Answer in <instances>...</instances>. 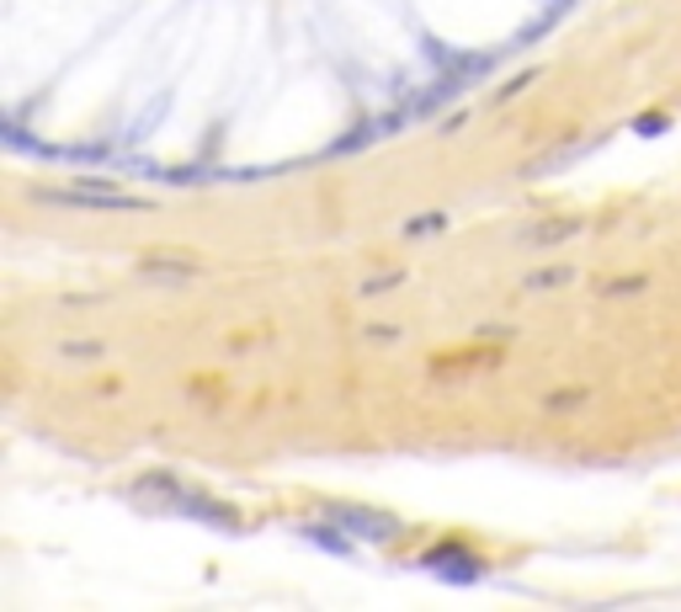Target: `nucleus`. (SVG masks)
Here are the masks:
<instances>
[{"label": "nucleus", "instance_id": "8", "mask_svg": "<svg viewBox=\"0 0 681 612\" xmlns=\"http://www.w3.org/2000/svg\"><path fill=\"white\" fill-rule=\"evenodd\" d=\"M384 287H400V272H384V278H367L362 293H384Z\"/></svg>", "mask_w": 681, "mask_h": 612}, {"label": "nucleus", "instance_id": "6", "mask_svg": "<svg viewBox=\"0 0 681 612\" xmlns=\"http://www.w3.org/2000/svg\"><path fill=\"white\" fill-rule=\"evenodd\" d=\"M570 278H575L570 267H554V272H532V278H527V287H564Z\"/></svg>", "mask_w": 681, "mask_h": 612}, {"label": "nucleus", "instance_id": "7", "mask_svg": "<svg viewBox=\"0 0 681 612\" xmlns=\"http://www.w3.org/2000/svg\"><path fill=\"white\" fill-rule=\"evenodd\" d=\"M580 400H586L580 389H560V395H549L543 405H549V410H575V405H580Z\"/></svg>", "mask_w": 681, "mask_h": 612}, {"label": "nucleus", "instance_id": "2", "mask_svg": "<svg viewBox=\"0 0 681 612\" xmlns=\"http://www.w3.org/2000/svg\"><path fill=\"white\" fill-rule=\"evenodd\" d=\"M330 517H336L347 532L367 538V543H384V538H395V532H400L395 517H384V511H362V506H330Z\"/></svg>", "mask_w": 681, "mask_h": 612}, {"label": "nucleus", "instance_id": "9", "mask_svg": "<svg viewBox=\"0 0 681 612\" xmlns=\"http://www.w3.org/2000/svg\"><path fill=\"white\" fill-rule=\"evenodd\" d=\"M395 336H400L395 326H367V341H395Z\"/></svg>", "mask_w": 681, "mask_h": 612}, {"label": "nucleus", "instance_id": "1", "mask_svg": "<svg viewBox=\"0 0 681 612\" xmlns=\"http://www.w3.org/2000/svg\"><path fill=\"white\" fill-rule=\"evenodd\" d=\"M38 203H54V208H102V213H144L150 198L139 192H107L102 181L91 187H38Z\"/></svg>", "mask_w": 681, "mask_h": 612}, {"label": "nucleus", "instance_id": "10", "mask_svg": "<svg viewBox=\"0 0 681 612\" xmlns=\"http://www.w3.org/2000/svg\"><path fill=\"white\" fill-rule=\"evenodd\" d=\"M644 278H629V283H607V293H639Z\"/></svg>", "mask_w": 681, "mask_h": 612}, {"label": "nucleus", "instance_id": "4", "mask_svg": "<svg viewBox=\"0 0 681 612\" xmlns=\"http://www.w3.org/2000/svg\"><path fill=\"white\" fill-rule=\"evenodd\" d=\"M59 357H70V363H96V357H102V341H64Z\"/></svg>", "mask_w": 681, "mask_h": 612}, {"label": "nucleus", "instance_id": "3", "mask_svg": "<svg viewBox=\"0 0 681 612\" xmlns=\"http://www.w3.org/2000/svg\"><path fill=\"white\" fill-rule=\"evenodd\" d=\"M421 570H442L447 580H480V560H474V554L463 560L458 549H437V554L421 560Z\"/></svg>", "mask_w": 681, "mask_h": 612}, {"label": "nucleus", "instance_id": "5", "mask_svg": "<svg viewBox=\"0 0 681 612\" xmlns=\"http://www.w3.org/2000/svg\"><path fill=\"white\" fill-rule=\"evenodd\" d=\"M442 224H447L442 213H426V219H410V224H404V235H410V240H421V235H437Z\"/></svg>", "mask_w": 681, "mask_h": 612}]
</instances>
